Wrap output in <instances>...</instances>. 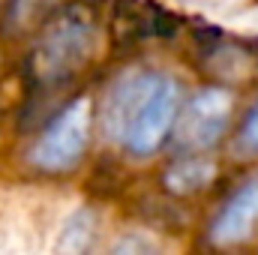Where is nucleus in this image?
Here are the masks:
<instances>
[{
	"label": "nucleus",
	"mask_w": 258,
	"mask_h": 255,
	"mask_svg": "<svg viewBox=\"0 0 258 255\" xmlns=\"http://www.w3.org/2000/svg\"><path fill=\"white\" fill-rule=\"evenodd\" d=\"M180 114V81L165 72H123L102 99V132L129 156L144 159L162 147Z\"/></svg>",
	"instance_id": "1"
},
{
	"label": "nucleus",
	"mask_w": 258,
	"mask_h": 255,
	"mask_svg": "<svg viewBox=\"0 0 258 255\" xmlns=\"http://www.w3.org/2000/svg\"><path fill=\"white\" fill-rule=\"evenodd\" d=\"M93 42H96V27L87 12L72 9L60 15L33 48L36 78L45 84L69 78L75 69L87 63V57L93 54Z\"/></svg>",
	"instance_id": "2"
},
{
	"label": "nucleus",
	"mask_w": 258,
	"mask_h": 255,
	"mask_svg": "<svg viewBox=\"0 0 258 255\" xmlns=\"http://www.w3.org/2000/svg\"><path fill=\"white\" fill-rule=\"evenodd\" d=\"M93 126V108L90 99L81 96L75 102H69L63 111L39 132V138L30 147V162L42 171L60 174L78 165V159L84 156L87 138Z\"/></svg>",
	"instance_id": "3"
},
{
	"label": "nucleus",
	"mask_w": 258,
	"mask_h": 255,
	"mask_svg": "<svg viewBox=\"0 0 258 255\" xmlns=\"http://www.w3.org/2000/svg\"><path fill=\"white\" fill-rule=\"evenodd\" d=\"M234 99L225 87H204L180 108L174 123V141L183 153L210 150L231 120Z\"/></svg>",
	"instance_id": "4"
},
{
	"label": "nucleus",
	"mask_w": 258,
	"mask_h": 255,
	"mask_svg": "<svg viewBox=\"0 0 258 255\" xmlns=\"http://www.w3.org/2000/svg\"><path fill=\"white\" fill-rule=\"evenodd\" d=\"M258 228V174L246 180L240 189L231 192V198L222 204L216 219L210 222V243L213 246H234L246 237H252Z\"/></svg>",
	"instance_id": "5"
},
{
	"label": "nucleus",
	"mask_w": 258,
	"mask_h": 255,
	"mask_svg": "<svg viewBox=\"0 0 258 255\" xmlns=\"http://www.w3.org/2000/svg\"><path fill=\"white\" fill-rule=\"evenodd\" d=\"M213 174H216L213 159H204L201 153H189L165 171V186L177 195H189L195 189H204L213 180Z\"/></svg>",
	"instance_id": "6"
},
{
	"label": "nucleus",
	"mask_w": 258,
	"mask_h": 255,
	"mask_svg": "<svg viewBox=\"0 0 258 255\" xmlns=\"http://www.w3.org/2000/svg\"><path fill=\"white\" fill-rule=\"evenodd\" d=\"M54 0H9V9H6V18L15 30H24L30 27L36 18H42L48 9H51Z\"/></svg>",
	"instance_id": "7"
},
{
	"label": "nucleus",
	"mask_w": 258,
	"mask_h": 255,
	"mask_svg": "<svg viewBox=\"0 0 258 255\" xmlns=\"http://www.w3.org/2000/svg\"><path fill=\"white\" fill-rule=\"evenodd\" d=\"M234 150H237L240 156H258V102L252 105V111L246 114L243 126H240V132H237Z\"/></svg>",
	"instance_id": "8"
}]
</instances>
